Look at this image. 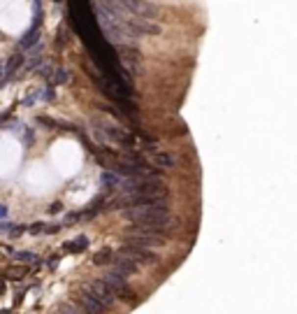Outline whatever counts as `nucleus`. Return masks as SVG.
<instances>
[{"instance_id":"14","label":"nucleus","mask_w":297,"mask_h":314,"mask_svg":"<svg viewBox=\"0 0 297 314\" xmlns=\"http://www.w3.org/2000/svg\"><path fill=\"white\" fill-rule=\"evenodd\" d=\"M21 61H24V58H21V56H19V54H14V56H12V61H9V63H7V68H5V75H7V77H9L12 72L17 70V65H21Z\"/></svg>"},{"instance_id":"12","label":"nucleus","mask_w":297,"mask_h":314,"mask_svg":"<svg viewBox=\"0 0 297 314\" xmlns=\"http://www.w3.org/2000/svg\"><path fill=\"white\" fill-rule=\"evenodd\" d=\"M86 247H88V237H84V235H79L74 242H68V244H65V249H68V251H74V254L84 251Z\"/></svg>"},{"instance_id":"9","label":"nucleus","mask_w":297,"mask_h":314,"mask_svg":"<svg viewBox=\"0 0 297 314\" xmlns=\"http://www.w3.org/2000/svg\"><path fill=\"white\" fill-rule=\"evenodd\" d=\"M153 163L160 165V168H174L176 158H174V154H170V152H156L153 154Z\"/></svg>"},{"instance_id":"15","label":"nucleus","mask_w":297,"mask_h":314,"mask_svg":"<svg viewBox=\"0 0 297 314\" xmlns=\"http://www.w3.org/2000/svg\"><path fill=\"white\" fill-rule=\"evenodd\" d=\"M53 314H79V310L74 305H70V303H63V305L56 307V312Z\"/></svg>"},{"instance_id":"10","label":"nucleus","mask_w":297,"mask_h":314,"mask_svg":"<svg viewBox=\"0 0 297 314\" xmlns=\"http://www.w3.org/2000/svg\"><path fill=\"white\" fill-rule=\"evenodd\" d=\"M114 261H116V254H114L112 249H100L96 256H93V263H96V265H109V263L114 265Z\"/></svg>"},{"instance_id":"5","label":"nucleus","mask_w":297,"mask_h":314,"mask_svg":"<svg viewBox=\"0 0 297 314\" xmlns=\"http://www.w3.org/2000/svg\"><path fill=\"white\" fill-rule=\"evenodd\" d=\"M86 291H88V293H91L93 298H96V300H100V303H102L105 307H112L114 303H116V293H114L112 288L107 287L102 279H98V282H91Z\"/></svg>"},{"instance_id":"6","label":"nucleus","mask_w":297,"mask_h":314,"mask_svg":"<svg viewBox=\"0 0 297 314\" xmlns=\"http://www.w3.org/2000/svg\"><path fill=\"white\" fill-rule=\"evenodd\" d=\"M121 65L128 70V75H140L142 72V56L137 49H132V47H121Z\"/></svg>"},{"instance_id":"3","label":"nucleus","mask_w":297,"mask_h":314,"mask_svg":"<svg viewBox=\"0 0 297 314\" xmlns=\"http://www.w3.org/2000/svg\"><path fill=\"white\" fill-rule=\"evenodd\" d=\"M93 126H98V133L102 135L105 140L114 144H121V147H135V135L128 131V128H123V126L114 124V121H102V119H96Z\"/></svg>"},{"instance_id":"11","label":"nucleus","mask_w":297,"mask_h":314,"mask_svg":"<svg viewBox=\"0 0 297 314\" xmlns=\"http://www.w3.org/2000/svg\"><path fill=\"white\" fill-rule=\"evenodd\" d=\"M116 296L121 298V300H125V303H130V305H137V303H140L137 293H135L132 288H128V284H125L123 288H119V291H116Z\"/></svg>"},{"instance_id":"8","label":"nucleus","mask_w":297,"mask_h":314,"mask_svg":"<svg viewBox=\"0 0 297 314\" xmlns=\"http://www.w3.org/2000/svg\"><path fill=\"white\" fill-rule=\"evenodd\" d=\"M114 270H116V272H121L123 277H130V275H135V272H137V265H135L130 259H125V256H121V254H119V256H116V261H114Z\"/></svg>"},{"instance_id":"7","label":"nucleus","mask_w":297,"mask_h":314,"mask_svg":"<svg viewBox=\"0 0 297 314\" xmlns=\"http://www.w3.org/2000/svg\"><path fill=\"white\" fill-rule=\"evenodd\" d=\"M79 307H81L84 314H105L107 310H109V307H105L100 300H96L88 291H81V293H79Z\"/></svg>"},{"instance_id":"2","label":"nucleus","mask_w":297,"mask_h":314,"mask_svg":"<svg viewBox=\"0 0 297 314\" xmlns=\"http://www.w3.org/2000/svg\"><path fill=\"white\" fill-rule=\"evenodd\" d=\"M121 186L128 196L148 198V200L167 196V184L160 177H128L121 182Z\"/></svg>"},{"instance_id":"4","label":"nucleus","mask_w":297,"mask_h":314,"mask_svg":"<svg viewBox=\"0 0 297 314\" xmlns=\"http://www.w3.org/2000/svg\"><path fill=\"white\" fill-rule=\"evenodd\" d=\"M121 256L130 259L135 265H137V263H142V265H153V263H158V256L153 251L144 249V247H135V244H125L121 249Z\"/></svg>"},{"instance_id":"16","label":"nucleus","mask_w":297,"mask_h":314,"mask_svg":"<svg viewBox=\"0 0 297 314\" xmlns=\"http://www.w3.org/2000/svg\"><path fill=\"white\" fill-rule=\"evenodd\" d=\"M14 259L24 261V263H33L37 256H35V254H30V251H17V254H14Z\"/></svg>"},{"instance_id":"18","label":"nucleus","mask_w":297,"mask_h":314,"mask_svg":"<svg viewBox=\"0 0 297 314\" xmlns=\"http://www.w3.org/2000/svg\"><path fill=\"white\" fill-rule=\"evenodd\" d=\"M5 216H7V207L0 205V219H5Z\"/></svg>"},{"instance_id":"1","label":"nucleus","mask_w":297,"mask_h":314,"mask_svg":"<svg viewBox=\"0 0 297 314\" xmlns=\"http://www.w3.org/2000/svg\"><path fill=\"white\" fill-rule=\"evenodd\" d=\"M123 214L137 228H160V231H165L167 221H170V207H167V200H163V203H156V205L130 207Z\"/></svg>"},{"instance_id":"17","label":"nucleus","mask_w":297,"mask_h":314,"mask_svg":"<svg viewBox=\"0 0 297 314\" xmlns=\"http://www.w3.org/2000/svg\"><path fill=\"white\" fill-rule=\"evenodd\" d=\"M58 75H53V81L56 84H63V81H68V75H65V70H56Z\"/></svg>"},{"instance_id":"13","label":"nucleus","mask_w":297,"mask_h":314,"mask_svg":"<svg viewBox=\"0 0 297 314\" xmlns=\"http://www.w3.org/2000/svg\"><path fill=\"white\" fill-rule=\"evenodd\" d=\"M100 180H102V186L105 188H114V186H119V184H121V180H119V175H116V172H102V177H100Z\"/></svg>"}]
</instances>
